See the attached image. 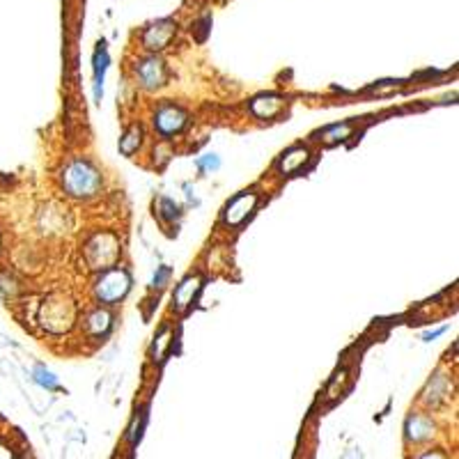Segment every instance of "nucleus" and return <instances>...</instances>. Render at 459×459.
<instances>
[{"instance_id":"1","label":"nucleus","mask_w":459,"mask_h":459,"mask_svg":"<svg viewBox=\"0 0 459 459\" xmlns=\"http://www.w3.org/2000/svg\"><path fill=\"white\" fill-rule=\"evenodd\" d=\"M62 184L74 198H90L99 191L101 186V175L90 166L88 161H74L64 168Z\"/></svg>"},{"instance_id":"2","label":"nucleus","mask_w":459,"mask_h":459,"mask_svg":"<svg viewBox=\"0 0 459 459\" xmlns=\"http://www.w3.org/2000/svg\"><path fill=\"white\" fill-rule=\"evenodd\" d=\"M74 303H71L69 299L64 297H51L49 301H44L42 306V324L46 326L49 331H67L71 326V321H74Z\"/></svg>"},{"instance_id":"3","label":"nucleus","mask_w":459,"mask_h":459,"mask_svg":"<svg viewBox=\"0 0 459 459\" xmlns=\"http://www.w3.org/2000/svg\"><path fill=\"white\" fill-rule=\"evenodd\" d=\"M129 273L122 271V269H110L97 280V297H99L103 303H115L120 301L124 294L129 292Z\"/></svg>"},{"instance_id":"4","label":"nucleus","mask_w":459,"mask_h":459,"mask_svg":"<svg viewBox=\"0 0 459 459\" xmlns=\"http://www.w3.org/2000/svg\"><path fill=\"white\" fill-rule=\"evenodd\" d=\"M85 255H88V262L92 269H106L117 260L120 248H117L115 237H110V234H97L88 244V248H85Z\"/></svg>"},{"instance_id":"5","label":"nucleus","mask_w":459,"mask_h":459,"mask_svg":"<svg viewBox=\"0 0 459 459\" xmlns=\"http://www.w3.org/2000/svg\"><path fill=\"white\" fill-rule=\"evenodd\" d=\"M154 124H156V129L166 136L177 134V131H182V127L186 124V113L177 106H163V108H159V113H156Z\"/></svg>"},{"instance_id":"6","label":"nucleus","mask_w":459,"mask_h":459,"mask_svg":"<svg viewBox=\"0 0 459 459\" xmlns=\"http://www.w3.org/2000/svg\"><path fill=\"white\" fill-rule=\"evenodd\" d=\"M255 205H258V195L255 193H244L239 195L237 200H232L225 209V221L230 225H239L241 221L248 219V214L253 212Z\"/></svg>"},{"instance_id":"7","label":"nucleus","mask_w":459,"mask_h":459,"mask_svg":"<svg viewBox=\"0 0 459 459\" xmlns=\"http://www.w3.org/2000/svg\"><path fill=\"white\" fill-rule=\"evenodd\" d=\"M138 74H140L145 88H159V85H163V81H166V67H163L159 58H149V60L142 62Z\"/></svg>"},{"instance_id":"8","label":"nucleus","mask_w":459,"mask_h":459,"mask_svg":"<svg viewBox=\"0 0 459 459\" xmlns=\"http://www.w3.org/2000/svg\"><path fill=\"white\" fill-rule=\"evenodd\" d=\"M173 35H175V25L173 23H168V21L156 23V25H152V28L145 32V46H147V49L159 51V49H163V46H168L170 37H173Z\"/></svg>"},{"instance_id":"9","label":"nucleus","mask_w":459,"mask_h":459,"mask_svg":"<svg viewBox=\"0 0 459 459\" xmlns=\"http://www.w3.org/2000/svg\"><path fill=\"white\" fill-rule=\"evenodd\" d=\"M280 108H283V99L275 95H262L251 103V110L258 117H262V120H269V117L278 115Z\"/></svg>"},{"instance_id":"10","label":"nucleus","mask_w":459,"mask_h":459,"mask_svg":"<svg viewBox=\"0 0 459 459\" xmlns=\"http://www.w3.org/2000/svg\"><path fill=\"white\" fill-rule=\"evenodd\" d=\"M406 436H409L413 443H423L434 436V425L423 416H413L411 421L406 423Z\"/></svg>"},{"instance_id":"11","label":"nucleus","mask_w":459,"mask_h":459,"mask_svg":"<svg viewBox=\"0 0 459 459\" xmlns=\"http://www.w3.org/2000/svg\"><path fill=\"white\" fill-rule=\"evenodd\" d=\"M198 290H200V278H198V275H191V278L184 280V283L175 290V303H177V308L184 310L186 306H191L193 297L198 294Z\"/></svg>"},{"instance_id":"12","label":"nucleus","mask_w":459,"mask_h":459,"mask_svg":"<svg viewBox=\"0 0 459 459\" xmlns=\"http://www.w3.org/2000/svg\"><path fill=\"white\" fill-rule=\"evenodd\" d=\"M308 149L306 147H294V149H290L285 156H283V161H280V173H285V175H290V173H294V170H299L303 163L308 161Z\"/></svg>"},{"instance_id":"13","label":"nucleus","mask_w":459,"mask_h":459,"mask_svg":"<svg viewBox=\"0 0 459 459\" xmlns=\"http://www.w3.org/2000/svg\"><path fill=\"white\" fill-rule=\"evenodd\" d=\"M108 324H110V314H108V312H103V310L92 312V314H90V319H88V329H90L92 333H97V336H99L101 331H106V329H108Z\"/></svg>"},{"instance_id":"14","label":"nucleus","mask_w":459,"mask_h":459,"mask_svg":"<svg viewBox=\"0 0 459 459\" xmlns=\"http://www.w3.org/2000/svg\"><path fill=\"white\" fill-rule=\"evenodd\" d=\"M140 145V129H131L127 136L122 138V142H120V149L124 154H134V149Z\"/></svg>"},{"instance_id":"15","label":"nucleus","mask_w":459,"mask_h":459,"mask_svg":"<svg viewBox=\"0 0 459 459\" xmlns=\"http://www.w3.org/2000/svg\"><path fill=\"white\" fill-rule=\"evenodd\" d=\"M106 62H108L106 49H99L97 51V97H101V81H103V71H106Z\"/></svg>"},{"instance_id":"16","label":"nucleus","mask_w":459,"mask_h":459,"mask_svg":"<svg viewBox=\"0 0 459 459\" xmlns=\"http://www.w3.org/2000/svg\"><path fill=\"white\" fill-rule=\"evenodd\" d=\"M351 134V124H343V127H333L326 131V142H333V140H345L347 136Z\"/></svg>"},{"instance_id":"17","label":"nucleus","mask_w":459,"mask_h":459,"mask_svg":"<svg viewBox=\"0 0 459 459\" xmlns=\"http://www.w3.org/2000/svg\"><path fill=\"white\" fill-rule=\"evenodd\" d=\"M37 382L44 384V386H55V379L51 372H46L44 367H37Z\"/></svg>"},{"instance_id":"18","label":"nucleus","mask_w":459,"mask_h":459,"mask_svg":"<svg viewBox=\"0 0 459 459\" xmlns=\"http://www.w3.org/2000/svg\"><path fill=\"white\" fill-rule=\"evenodd\" d=\"M168 338H170V331H163L161 336H159V340H156V345H159V349H154V356H156V358H161V356H163V349H166L168 343H170Z\"/></svg>"},{"instance_id":"19","label":"nucleus","mask_w":459,"mask_h":459,"mask_svg":"<svg viewBox=\"0 0 459 459\" xmlns=\"http://www.w3.org/2000/svg\"><path fill=\"white\" fill-rule=\"evenodd\" d=\"M418 459H448V457L438 450H427V452H423V455H418Z\"/></svg>"}]
</instances>
